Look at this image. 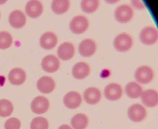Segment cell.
<instances>
[{
	"label": "cell",
	"mask_w": 158,
	"mask_h": 129,
	"mask_svg": "<svg viewBox=\"0 0 158 129\" xmlns=\"http://www.w3.org/2000/svg\"><path fill=\"white\" fill-rule=\"evenodd\" d=\"M134 44V40L131 35L122 33L117 35L113 41L115 49L121 52H125L131 49Z\"/></svg>",
	"instance_id": "1"
},
{
	"label": "cell",
	"mask_w": 158,
	"mask_h": 129,
	"mask_svg": "<svg viewBox=\"0 0 158 129\" xmlns=\"http://www.w3.org/2000/svg\"><path fill=\"white\" fill-rule=\"evenodd\" d=\"M89 22L86 16L77 15L74 17L70 23V29L72 33L76 34H81L88 29Z\"/></svg>",
	"instance_id": "2"
},
{
	"label": "cell",
	"mask_w": 158,
	"mask_h": 129,
	"mask_svg": "<svg viewBox=\"0 0 158 129\" xmlns=\"http://www.w3.org/2000/svg\"><path fill=\"white\" fill-rule=\"evenodd\" d=\"M139 38L142 44L147 46H152L156 44L158 39L157 28L152 26L144 27L139 33Z\"/></svg>",
	"instance_id": "3"
},
{
	"label": "cell",
	"mask_w": 158,
	"mask_h": 129,
	"mask_svg": "<svg viewBox=\"0 0 158 129\" xmlns=\"http://www.w3.org/2000/svg\"><path fill=\"white\" fill-rule=\"evenodd\" d=\"M134 75L138 83L142 84H147L151 83L154 78V71L149 66L142 65L135 70Z\"/></svg>",
	"instance_id": "4"
},
{
	"label": "cell",
	"mask_w": 158,
	"mask_h": 129,
	"mask_svg": "<svg viewBox=\"0 0 158 129\" xmlns=\"http://www.w3.org/2000/svg\"><path fill=\"white\" fill-rule=\"evenodd\" d=\"M134 15V11L131 6L123 4L118 6L114 11L115 20L121 23H127L130 22Z\"/></svg>",
	"instance_id": "5"
},
{
	"label": "cell",
	"mask_w": 158,
	"mask_h": 129,
	"mask_svg": "<svg viewBox=\"0 0 158 129\" xmlns=\"http://www.w3.org/2000/svg\"><path fill=\"white\" fill-rule=\"evenodd\" d=\"M97 50V43L92 38H85L78 45V52L81 56L85 58L93 56L96 53Z\"/></svg>",
	"instance_id": "6"
},
{
	"label": "cell",
	"mask_w": 158,
	"mask_h": 129,
	"mask_svg": "<svg viewBox=\"0 0 158 129\" xmlns=\"http://www.w3.org/2000/svg\"><path fill=\"white\" fill-rule=\"evenodd\" d=\"M128 118L132 121L139 122L143 121L147 116L146 109L139 104L131 105L127 111Z\"/></svg>",
	"instance_id": "7"
},
{
	"label": "cell",
	"mask_w": 158,
	"mask_h": 129,
	"mask_svg": "<svg viewBox=\"0 0 158 129\" xmlns=\"http://www.w3.org/2000/svg\"><path fill=\"white\" fill-rule=\"evenodd\" d=\"M123 94L122 86L117 83L109 84L104 88V95L105 98L111 101H115L120 99Z\"/></svg>",
	"instance_id": "8"
},
{
	"label": "cell",
	"mask_w": 158,
	"mask_h": 129,
	"mask_svg": "<svg viewBox=\"0 0 158 129\" xmlns=\"http://www.w3.org/2000/svg\"><path fill=\"white\" fill-rule=\"evenodd\" d=\"M75 53V47L73 43L64 42L60 45L57 50V54L60 59L68 61L71 59Z\"/></svg>",
	"instance_id": "9"
},
{
	"label": "cell",
	"mask_w": 158,
	"mask_h": 129,
	"mask_svg": "<svg viewBox=\"0 0 158 129\" xmlns=\"http://www.w3.org/2000/svg\"><path fill=\"white\" fill-rule=\"evenodd\" d=\"M90 72V66L85 62H79L76 63L72 68L73 76L78 80L86 78L89 75Z\"/></svg>",
	"instance_id": "10"
},
{
	"label": "cell",
	"mask_w": 158,
	"mask_h": 129,
	"mask_svg": "<svg viewBox=\"0 0 158 129\" xmlns=\"http://www.w3.org/2000/svg\"><path fill=\"white\" fill-rule=\"evenodd\" d=\"M48 99L45 97L39 96L34 99L31 104L32 111L37 114H41L47 112L49 108Z\"/></svg>",
	"instance_id": "11"
},
{
	"label": "cell",
	"mask_w": 158,
	"mask_h": 129,
	"mask_svg": "<svg viewBox=\"0 0 158 129\" xmlns=\"http://www.w3.org/2000/svg\"><path fill=\"white\" fill-rule=\"evenodd\" d=\"M64 103L66 107L74 109L78 107L82 102L81 95L76 91H70L64 95Z\"/></svg>",
	"instance_id": "12"
},
{
	"label": "cell",
	"mask_w": 158,
	"mask_h": 129,
	"mask_svg": "<svg viewBox=\"0 0 158 129\" xmlns=\"http://www.w3.org/2000/svg\"><path fill=\"white\" fill-rule=\"evenodd\" d=\"M140 97L142 103L146 107H153L158 105V94L154 89H148L142 91Z\"/></svg>",
	"instance_id": "13"
},
{
	"label": "cell",
	"mask_w": 158,
	"mask_h": 129,
	"mask_svg": "<svg viewBox=\"0 0 158 129\" xmlns=\"http://www.w3.org/2000/svg\"><path fill=\"white\" fill-rule=\"evenodd\" d=\"M60 65V60L54 55H48L42 60V68L47 72L50 73L55 72L59 70Z\"/></svg>",
	"instance_id": "14"
},
{
	"label": "cell",
	"mask_w": 158,
	"mask_h": 129,
	"mask_svg": "<svg viewBox=\"0 0 158 129\" xmlns=\"http://www.w3.org/2000/svg\"><path fill=\"white\" fill-rule=\"evenodd\" d=\"M42 3L38 0H32L27 2L26 6V12L29 17L36 18L43 12Z\"/></svg>",
	"instance_id": "15"
},
{
	"label": "cell",
	"mask_w": 158,
	"mask_h": 129,
	"mask_svg": "<svg viewBox=\"0 0 158 129\" xmlns=\"http://www.w3.org/2000/svg\"><path fill=\"white\" fill-rule=\"evenodd\" d=\"M84 99L87 104L95 105L101 99L102 94L100 90L95 87L87 88L83 94Z\"/></svg>",
	"instance_id": "16"
},
{
	"label": "cell",
	"mask_w": 158,
	"mask_h": 129,
	"mask_svg": "<svg viewBox=\"0 0 158 129\" xmlns=\"http://www.w3.org/2000/svg\"><path fill=\"white\" fill-rule=\"evenodd\" d=\"M57 35L52 32L44 33L40 38V45L45 50H51L55 47L58 43Z\"/></svg>",
	"instance_id": "17"
},
{
	"label": "cell",
	"mask_w": 158,
	"mask_h": 129,
	"mask_svg": "<svg viewBox=\"0 0 158 129\" xmlns=\"http://www.w3.org/2000/svg\"><path fill=\"white\" fill-rule=\"evenodd\" d=\"M37 87L41 93L49 94L55 89V81L49 76H43L38 81Z\"/></svg>",
	"instance_id": "18"
},
{
	"label": "cell",
	"mask_w": 158,
	"mask_h": 129,
	"mask_svg": "<svg viewBox=\"0 0 158 129\" xmlns=\"http://www.w3.org/2000/svg\"><path fill=\"white\" fill-rule=\"evenodd\" d=\"M27 19L24 14L19 10L14 11L9 16L10 24L16 29L22 28L26 23Z\"/></svg>",
	"instance_id": "19"
},
{
	"label": "cell",
	"mask_w": 158,
	"mask_h": 129,
	"mask_svg": "<svg viewBox=\"0 0 158 129\" xmlns=\"http://www.w3.org/2000/svg\"><path fill=\"white\" fill-rule=\"evenodd\" d=\"M25 72L19 68H15L10 72L9 80L11 83L15 85H20L24 83L26 79Z\"/></svg>",
	"instance_id": "20"
},
{
	"label": "cell",
	"mask_w": 158,
	"mask_h": 129,
	"mask_svg": "<svg viewBox=\"0 0 158 129\" xmlns=\"http://www.w3.org/2000/svg\"><path fill=\"white\" fill-rule=\"evenodd\" d=\"M127 95L131 99H137L141 95L143 91L142 87L135 82H131L126 85L125 88Z\"/></svg>",
	"instance_id": "21"
},
{
	"label": "cell",
	"mask_w": 158,
	"mask_h": 129,
	"mask_svg": "<svg viewBox=\"0 0 158 129\" xmlns=\"http://www.w3.org/2000/svg\"><path fill=\"white\" fill-rule=\"evenodd\" d=\"M71 6L69 0H54L52 3V9L54 13L62 14L68 11Z\"/></svg>",
	"instance_id": "22"
},
{
	"label": "cell",
	"mask_w": 158,
	"mask_h": 129,
	"mask_svg": "<svg viewBox=\"0 0 158 129\" xmlns=\"http://www.w3.org/2000/svg\"><path fill=\"white\" fill-rule=\"evenodd\" d=\"M87 116L83 113L75 115L71 119V123L74 129H85L88 124Z\"/></svg>",
	"instance_id": "23"
},
{
	"label": "cell",
	"mask_w": 158,
	"mask_h": 129,
	"mask_svg": "<svg viewBox=\"0 0 158 129\" xmlns=\"http://www.w3.org/2000/svg\"><path fill=\"white\" fill-rule=\"evenodd\" d=\"M100 2L98 0H83L81 2V9L85 13L90 14L95 12L99 7Z\"/></svg>",
	"instance_id": "24"
},
{
	"label": "cell",
	"mask_w": 158,
	"mask_h": 129,
	"mask_svg": "<svg viewBox=\"0 0 158 129\" xmlns=\"http://www.w3.org/2000/svg\"><path fill=\"white\" fill-rule=\"evenodd\" d=\"M14 106L12 103L8 99L0 100V116L7 117L10 116L13 112Z\"/></svg>",
	"instance_id": "25"
},
{
	"label": "cell",
	"mask_w": 158,
	"mask_h": 129,
	"mask_svg": "<svg viewBox=\"0 0 158 129\" xmlns=\"http://www.w3.org/2000/svg\"><path fill=\"white\" fill-rule=\"evenodd\" d=\"M12 42V37L10 33L5 31L0 32V49L8 48L11 46Z\"/></svg>",
	"instance_id": "26"
},
{
	"label": "cell",
	"mask_w": 158,
	"mask_h": 129,
	"mask_svg": "<svg viewBox=\"0 0 158 129\" xmlns=\"http://www.w3.org/2000/svg\"><path fill=\"white\" fill-rule=\"evenodd\" d=\"M31 129H48L49 123L46 118L42 117H36L31 122Z\"/></svg>",
	"instance_id": "27"
},
{
	"label": "cell",
	"mask_w": 158,
	"mask_h": 129,
	"mask_svg": "<svg viewBox=\"0 0 158 129\" xmlns=\"http://www.w3.org/2000/svg\"><path fill=\"white\" fill-rule=\"evenodd\" d=\"M21 123L17 118H12L6 121L5 123V129H20Z\"/></svg>",
	"instance_id": "28"
},
{
	"label": "cell",
	"mask_w": 158,
	"mask_h": 129,
	"mask_svg": "<svg viewBox=\"0 0 158 129\" xmlns=\"http://www.w3.org/2000/svg\"><path fill=\"white\" fill-rule=\"evenodd\" d=\"M132 5L134 8L139 10H142L145 8L144 4L140 1H132L131 2Z\"/></svg>",
	"instance_id": "29"
},
{
	"label": "cell",
	"mask_w": 158,
	"mask_h": 129,
	"mask_svg": "<svg viewBox=\"0 0 158 129\" xmlns=\"http://www.w3.org/2000/svg\"><path fill=\"white\" fill-rule=\"evenodd\" d=\"M58 129H72V128L68 124H63L59 127Z\"/></svg>",
	"instance_id": "30"
},
{
	"label": "cell",
	"mask_w": 158,
	"mask_h": 129,
	"mask_svg": "<svg viewBox=\"0 0 158 129\" xmlns=\"http://www.w3.org/2000/svg\"><path fill=\"white\" fill-rule=\"evenodd\" d=\"M0 17H1V14H0Z\"/></svg>",
	"instance_id": "31"
}]
</instances>
